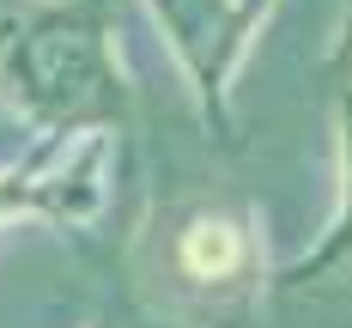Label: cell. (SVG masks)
I'll list each match as a JSON object with an SVG mask.
<instances>
[{
	"instance_id": "6da1fadb",
	"label": "cell",
	"mask_w": 352,
	"mask_h": 328,
	"mask_svg": "<svg viewBox=\"0 0 352 328\" xmlns=\"http://www.w3.org/2000/svg\"><path fill=\"white\" fill-rule=\"evenodd\" d=\"M188 267L195 274H231L237 267V237L225 231V225H195V237H188Z\"/></svg>"
}]
</instances>
